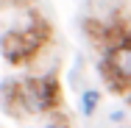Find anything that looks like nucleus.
<instances>
[{
  "label": "nucleus",
  "instance_id": "nucleus-1",
  "mask_svg": "<svg viewBox=\"0 0 131 128\" xmlns=\"http://www.w3.org/2000/svg\"><path fill=\"white\" fill-rule=\"evenodd\" d=\"M20 98H23V111L25 114H48L56 111L61 103V86L59 78L48 73V75H34L20 81Z\"/></svg>",
  "mask_w": 131,
  "mask_h": 128
},
{
  "label": "nucleus",
  "instance_id": "nucleus-2",
  "mask_svg": "<svg viewBox=\"0 0 131 128\" xmlns=\"http://www.w3.org/2000/svg\"><path fill=\"white\" fill-rule=\"evenodd\" d=\"M48 39V25L45 22H34L31 28H23V31H6L0 36V50H3V59L8 64H28L39 48L45 45Z\"/></svg>",
  "mask_w": 131,
  "mask_h": 128
},
{
  "label": "nucleus",
  "instance_id": "nucleus-3",
  "mask_svg": "<svg viewBox=\"0 0 131 128\" xmlns=\"http://www.w3.org/2000/svg\"><path fill=\"white\" fill-rule=\"evenodd\" d=\"M101 70H103L106 84H109L114 92L131 89V25H128V33H126L123 42L106 48Z\"/></svg>",
  "mask_w": 131,
  "mask_h": 128
},
{
  "label": "nucleus",
  "instance_id": "nucleus-4",
  "mask_svg": "<svg viewBox=\"0 0 131 128\" xmlns=\"http://www.w3.org/2000/svg\"><path fill=\"white\" fill-rule=\"evenodd\" d=\"M98 103H101V92L86 89V92L81 95V111H84L86 117H92V114H95V109H98Z\"/></svg>",
  "mask_w": 131,
  "mask_h": 128
},
{
  "label": "nucleus",
  "instance_id": "nucleus-5",
  "mask_svg": "<svg viewBox=\"0 0 131 128\" xmlns=\"http://www.w3.org/2000/svg\"><path fill=\"white\" fill-rule=\"evenodd\" d=\"M8 3H14V0H0V6H8Z\"/></svg>",
  "mask_w": 131,
  "mask_h": 128
},
{
  "label": "nucleus",
  "instance_id": "nucleus-6",
  "mask_svg": "<svg viewBox=\"0 0 131 128\" xmlns=\"http://www.w3.org/2000/svg\"><path fill=\"white\" fill-rule=\"evenodd\" d=\"M50 128H67V125H50Z\"/></svg>",
  "mask_w": 131,
  "mask_h": 128
}]
</instances>
